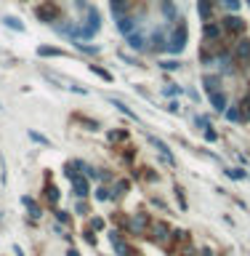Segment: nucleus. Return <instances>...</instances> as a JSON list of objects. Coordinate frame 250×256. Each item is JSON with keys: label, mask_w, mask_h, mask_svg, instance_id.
<instances>
[{"label": "nucleus", "mask_w": 250, "mask_h": 256, "mask_svg": "<svg viewBox=\"0 0 250 256\" xmlns=\"http://www.w3.org/2000/svg\"><path fill=\"white\" fill-rule=\"evenodd\" d=\"M189 40V27H187V22L184 19H179L176 22V27L170 30V35H168V54H181L184 51V45H187Z\"/></svg>", "instance_id": "nucleus-1"}, {"label": "nucleus", "mask_w": 250, "mask_h": 256, "mask_svg": "<svg viewBox=\"0 0 250 256\" xmlns=\"http://www.w3.org/2000/svg\"><path fill=\"white\" fill-rule=\"evenodd\" d=\"M149 224H152V219H149L147 214H133L125 219V232L133 235V238H149Z\"/></svg>", "instance_id": "nucleus-2"}, {"label": "nucleus", "mask_w": 250, "mask_h": 256, "mask_svg": "<svg viewBox=\"0 0 250 256\" xmlns=\"http://www.w3.org/2000/svg\"><path fill=\"white\" fill-rule=\"evenodd\" d=\"M232 56H234L240 70L250 67V37L242 35V37H237V40H232Z\"/></svg>", "instance_id": "nucleus-3"}, {"label": "nucleus", "mask_w": 250, "mask_h": 256, "mask_svg": "<svg viewBox=\"0 0 250 256\" xmlns=\"http://www.w3.org/2000/svg\"><path fill=\"white\" fill-rule=\"evenodd\" d=\"M221 24H223V30H226L229 40H237V37H242V35H245V30H248V22H245L242 16H237V14L223 16Z\"/></svg>", "instance_id": "nucleus-4"}, {"label": "nucleus", "mask_w": 250, "mask_h": 256, "mask_svg": "<svg viewBox=\"0 0 250 256\" xmlns=\"http://www.w3.org/2000/svg\"><path fill=\"white\" fill-rule=\"evenodd\" d=\"M149 238H152L157 246H165L170 248V240H173V232H170L168 221H152L149 224Z\"/></svg>", "instance_id": "nucleus-5"}, {"label": "nucleus", "mask_w": 250, "mask_h": 256, "mask_svg": "<svg viewBox=\"0 0 250 256\" xmlns=\"http://www.w3.org/2000/svg\"><path fill=\"white\" fill-rule=\"evenodd\" d=\"M35 16L40 19V22H45V24H54V22L62 19V8H59L54 0H45V3H40L35 8Z\"/></svg>", "instance_id": "nucleus-6"}, {"label": "nucleus", "mask_w": 250, "mask_h": 256, "mask_svg": "<svg viewBox=\"0 0 250 256\" xmlns=\"http://www.w3.org/2000/svg\"><path fill=\"white\" fill-rule=\"evenodd\" d=\"M125 43H128L133 51H144V48H147V43H149V37L144 35L139 27H136L133 32H128V35H125Z\"/></svg>", "instance_id": "nucleus-7"}, {"label": "nucleus", "mask_w": 250, "mask_h": 256, "mask_svg": "<svg viewBox=\"0 0 250 256\" xmlns=\"http://www.w3.org/2000/svg\"><path fill=\"white\" fill-rule=\"evenodd\" d=\"M147 48L149 51H155V54H157V51H165L168 48V35H165V30H155L152 32V35H149V45H147Z\"/></svg>", "instance_id": "nucleus-8"}, {"label": "nucleus", "mask_w": 250, "mask_h": 256, "mask_svg": "<svg viewBox=\"0 0 250 256\" xmlns=\"http://www.w3.org/2000/svg\"><path fill=\"white\" fill-rule=\"evenodd\" d=\"M109 243H112V248H115L117 256H125V254H128V243L123 240V232H120V229H109Z\"/></svg>", "instance_id": "nucleus-9"}, {"label": "nucleus", "mask_w": 250, "mask_h": 256, "mask_svg": "<svg viewBox=\"0 0 250 256\" xmlns=\"http://www.w3.org/2000/svg\"><path fill=\"white\" fill-rule=\"evenodd\" d=\"M72 189H75V195H77V198H83V200L91 195L88 179H85V176H80V174H75V176H72Z\"/></svg>", "instance_id": "nucleus-10"}, {"label": "nucleus", "mask_w": 250, "mask_h": 256, "mask_svg": "<svg viewBox=\"0 0 250 256\" xmlns=\"http://www.w3.org/2000/svg\"><path fill=\"white\" fill-rule=\"evenodd\" d=\"M216 5H219V0H200V3H197V11H200V19H202V22H213Z\"/></svg>", "instance_id": "nucleus-11"}, {"label": "nucleus", "mask_w": 250, "mask_h": 256, "mask_svg": "<svg viewBox=\"0 0 250 256\" xmlns=\"http://www.w3.org/2000/svg\"><path fill=\"white\" fill-rule=\"evenodd\" d=\"M208 99H210V107H213L216 112H223V110L229 107V96L223 94V91H213V94H208Z\"/></svg>", "instance_id": "nucleus-12"}, {"label": "nucleus", "mask_w": 250, "mask_h": 256, "mask_svg": "<svg viewBox=\"0 0 250 256\" xmlns=\"http://www.w3.org/2000/svg\"><path fill=\"white\" fill-rule=\"evenodd\" d=\"M85 27L98 32L101 30V14H98V8H88V16H85Z\"/></svg>", "instance_id": "nucleus-13"}, {"label": "nucleus", "mask_w": 250, "mask_h": 256, "mask_svg": "<svg viewBox=\"0 0 250 256\" xmlns=\"http://www.w3.org/2000/svg\"><path fill=\"white\" fill-rule=\"evenodd\" d=\"M162 19L165 22H179V11H176L173 0H162Z\"/></svg>", "instance_id": "nucleus-14"}, {"label": "nucleus", "mask_w": 250, "mask_h": 256, "mask_svg": "<svg viewBox=\"0 0 250 256\" xmlns=\"http://www.w3.org/2000/svg\"><path fill=\"white\" fill-rule=\"evenodd\" d=\"M147 142H149V144H152V147H155V149H160V152H162V155H165V157H168V163H173V155H170V149H168V144H165V142H162V139H157V136H152V134H149V136H147Z\"/></svg>", "instance_id": "nucleus-15"}, {"label": "nucleus", "mask_w": 250, "mask_h": 256, "mask_svg": "<svg viewBox=\"0 0 250 256\" xmlns=\"http://www.w3.org/2000/svg\"><path fill=\"white\" fill-rule=\"evenodd\" d=\"M202 85H205V94L221 91V77L219 75H205V77H202Z\"/></svg>", "instance_id": "nucleus-16"}, {"label": "nucleus", "mask_w": 250, "mask_h": 256, "mask_svg": "<svg viewBox=\"0 0 250 256\" xmlns=\"http://www.w3.org/2000/svg\"><path fill=\"white\" fill-rule=\"evenodd\" d=\"M223 115H226L229 123H242V110H240V104H232V110H223Z\"/></svg>", "instance_id": "nucleus-17"}, {"label": "nucleus", "mask_w": 250, "mask_h": 256, "mask_svg": "<svg viewBox=\"0 0 250 256\" xmlns=\"http://www.w3.org/2000/svg\"><path fill=\"white\" fill-rule=\"evenodd\" d=\"M125 192H128V182H125V179H120L115 187H112V200H115V198H123Z\"/></svg>", "instance_id": "nucleus-18"}, {"label": "nucleus", "mask_w": 250, "mask_h": 256, "mask_svg": "<svg viewBox=\"0 0 250 256\" xmlns=\"http://www.w3.org/2000/svg\"><path fill=\"white\" fill-rule=\"evenodd\" d=\"M37 54H40V56H67L62 48H51V45H40V48H37Z\"/></svg>", "instance_id": "nucleus-19"}, {"label": "nucleus", "mask_w": 250, "mask_h": 256, "mask_svg": "<svg viewBox=\"0 0 250 256\" xmlns=\"http://www.w3.org/2000/svg\"><path fill=\"white\" fill-rule=\"evenodd\" d=\"M45 200H48L51 203V206H56V203H59V189L54 187V184H48V187H45Z\"/></svg>", "instance_id": "nucleus-20"}, {"label": "nucleus", "mask_w": 250, "mask_h": 256, "mask_svg": "<svg viewBox=\"0 0 250 256\" xmlns=\"http://www.w3.org/2000/svg\"><path fill=\"white\" fill-rule=\"evenodd\" d=\"M22 203H24V206L30 208V216H32V219H37V216H43V211H40V208H37V203L32 200V198H24Z\"/></svg>", "instance_id": "nucleus-21"}, {"label": "nucleus", "mask_w": 250, "mask_h": 256, "mask_svg": "<svg viewBox=\"0 0 250 256\" xmlns=\"http://www.w3.org/2000/svg\"><path fill=\"white\" fill-rule=\"evenodd\" d=\"M96 200H101V203H107V200H112V187H107V184H101L96 189Z\"/></svg>", "instance_id": "nucleus-22"}, {"label": "nucleus", "mask_w": 250, "mask_h": 256, "mask_svg": "<svg viewBox=\"0 0 250 256\" xmlns=\"http://www.w3.org/2000/svg\"><path fill=\"white\" fill-rule=\"evenodd\" d=\"M107 139L112 142V144H117V142H125V139H128V131H109V134H107Z\"/></svg>", "instance_id": "nucleus-23"}, {"label": "nucleus", "mask_w": 250, "mask_h": 256, "mask_svg": "<svg viewBox=\"0 0 250 256\" xmlns=\"http://www.w3.org/2000/svg\"><path fill=\"white\" fill-rule=\"evenodd\" d=\"M109 102L115 104V107L120 110V112H125L128 117H133V120H136V112H133V110H130V107H128V104H125V102H120V99H109Z\"/></svg>", "instance_id": "nucleus-24"}, {"label": "nucleus", "mask_w": 250, "mask_h": 256, "mask_svg": "<svg viewBox=\"0 0 250 256\" xmlns=\"http://www.w3.org/2000/svg\"><path fill=\"white\" fill-rule=\"evenodd\" d=\"M3 22H5V27H11V30H19V32H24V24L19 22L16 16H5Z\"/></svg>", "instance_id": "nucleus-25"}, {"label": "nucleus", "mask_w": 250, "mask_h": 256, "mask_svg": "<svg viewBox=\"0 0 250 256\" xmlns=\"http://www.w3.org/2000/svg\"><path fill=\"white\" fill-rule=\"evenodd\" d=\"M240 110H242V123H245V120H250V91H248L245 102L240 104Z\"/></svg>", "instance_id": "nucleus-26"}, {"label": "nucleus", "mask_w": 250, "mask_h": 256, "mask_svg": "<svg viewBox=\"0 0 250 256\" xmlns=\"http://www.w3.org/2000/svg\"><path fill=\"white\" fill-rule=\"evenodd\" d=\"M223 8H229L232 14H237V8H240V0H219Z\"/></svg>", "instance_id": "nucleus-27"}, {"label": "nucleus", "mask_w": 250, "mask_h": 256, "mask_svg": "<svg viewBox=\"0 0 250 256\" xmlns=\"http://www.w3.org/2000/svg\"><path fill=\"white\" fill-rule=\"evenodd\" d=\"M77 48H80L83 54H88V56H96V54H98V48H96V45H85V43H77Z\"/></svg>", "instance_id": "nucleus-28"}, {"label": "nucleus", "mask_w": 250, "mask_h": 256, "mask_svg": "<svg viewBox=\"0 0 250 256\" xmlns=\"http://www.w3.org/2000/svg\"><path fill=\"white\" fill-rule=\"evenodd\" d=\"M91 70H94V72H96V75H98V77H104V80H107V83H112V75H109V72H107V70H101V67H96V64H94V67H91Z\"/></svg>", "instance_id": "nucleus-29"}, {"label": "nucleus", "mask_w": 250, "mask_h": 256, "mask_svg": "<svg viewBox=\"0 0 250 256\" xmlns=\"http://www.w3.org/2000/svg\"><path fill=\"white\" fill-rule=\"evenodd\" d=\"M226 176H232V179H245V171L242 168H229Z\"/></svg>", "instance_id": "nucleus-30"}, {"label": "nucleus", "mask_w": 250, "mask_h": 256, "mask_svg": "<svg viewBox=\"0 0 250 256\" xmlns=\"http://www.w3.org/2000/svg\"><path fill=\"white\" fill-rule=\"evenodd\" d=\"M80 123H83V126H88V131H96L98 128V123L91 120V117H80Z\"/></svg>", "instance_id": "nucleus-31"}, {"label": "nucleus", "mask_w": 250, "mask_h": 256, "mask_svg": "<svg viewBox=\"0 0 250 256\" xmlns=\"http://www.w3.org/2000/svg\"><path fill=\"white\" fill-rule=\"evenodd\" d=\"M160 67H162V70H179V67H181V64H179V62H176V59H170V62H162V64H160Z\"/></svg>", "instance_id": "nucleus-32"}, {"label": "nucleus", "mask_w": 250, "mask_h": 256, "mask_svg": "<svg viewBox=\"0 0 250 256\" xmlns=\"http://www.w3.org/2000/svg\"><path fill=\"white\" fill-rule=\"evenodd\" d=\"M75 211L80 214V216H88V214H91V211H88V206H85L83 200H80V203H77V206H75Z\"/></svg>", "instance_id": "nucleus-33"}, {"label": "nucleus", "mask_w": 250, "mask_h": 256, "mask_svg": "<svg viewBox=\"0 0 250 256\" xmlns=\"http://www.w3.org/2000/svg\"><path fill=\"white\" fill-rule=\"evenodd\" d=\"M83 238L88 240L91 246H96V235H94V229H85V232H83Z\"/></svg>", "instance_id": "nucleus-34"}, {"label": "nucleus", "mask_w": 250, "mask_h": 256, "mask_svg": "<svg viewBox=\"0 0 250 256\" xmlns=\"http://www.w3.org/2000/svg\"><path fill=\"white\" fill-rule=\"evenodd\" d=\"M176 94H179V85L168 83V85H165V96H176Z\"/></svg>", "instance_id": "nucleus-35"}, {"label": "nucleus", "mask_w": 250, "mask_h": 256, "mask_svg": "<svg viewBox=\"0 0 250 256\" xmlns=\"http://www.w3.org/2000/svg\"><path fill=\"white\" fill-rule=\"evenodd\" d=\"M56 219L62 221V224H69V214L67 211H56Z\"/></svg>", "instance_id": "nucleus-36"}, {"label": "nucleus", "mask_w": 250, "mask_h": 256, "mask_svg": "<svg viewBox=\"0 0 250 256\" xmlns=\"http://www.w3.org/2000/svg\"><path fill=\"white\" fill-rule=\"evenodd\" d=\"M30 139H32V142H40V144H48V139H45V136H40V134H35V131L30 134Z\"/></svg>", "instance_id": "nucleus-37"}, {"label": "nucleus", "mask_w": 250, "mask_h": 256, "mask_svg": "<svg viewBox=\"0 0 250 256\" xmlns=\"http://www.w3.org/2000/svg\"><path fill=\"white\" fill-rule=\"evenodd\" d=\"M205 139L216 142V131H213V126H208V128H205Z\"/></svg>", "instance_id": "nucleus-38"}, {"label": "nucleus", "mask_w": 250, "mask_h": 256, "mask_svg": "<svg viewBox=\"0 0 250 256\" xmlns=\"http://www.w3.org/2000/svg\"><path fill=\"white\" fill-rule=\"evenodd\" d=\"M91 227H94V229H101V227H104V219H94V221H91Z\"/></svg>", "instance_id": "nucleus-39"}, {"label": "nucleus", "mask_w": 250, "mask_h": 256, "mask_svg": "<svg viewBox=\"0 0 250 256\" xmlns=\"http://www.w3.org/2000/svg\"><path fill=\"white\" fill-rule=\"evenodd\" d=\"M125 256H141L139 251H133V248H128V254H125Z\"/></svg>", "instance_id": "nucleus-40"}, {"label": "nucleus", "mask_w": 250, "mask_h": 256, "mask_svg": "<svg viewBox=\"0 0 250 256\" xmlns=\"http://www.w3.org/2000/svg\"><path fill=\"white\" fill-rule=\"evenodd\" d=\"M200 256H213V251H210V248H205V251H202Z\"/></svg>", "instance_id": "nucleus-41"}, {"label": "nucleus", "mask_w": 250, "mask_h": 256, "mask_svg": "<svg viewBox=\"0 0 250 256\" xmlns=\"http://www.w3.org/2000/svg\"><path fill=\"white\" fill-rule=\"evenodd\" d=\"M245 3H248V5H250V0H245Z\"/></svg>", "instance_id": "nucleus-42"}]
</instances>
